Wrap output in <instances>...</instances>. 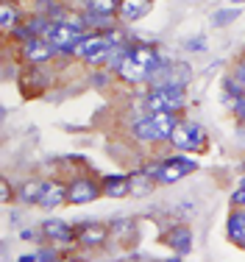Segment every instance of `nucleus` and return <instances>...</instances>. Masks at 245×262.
<instances>
[{"mask_svg": "<svg viewBox=\"0 0 245 262\" xmlns=\"http://www.w3.org/2000/svg\"><path fill=\"white\" fill-rule=\"evenodd\" d=\"M198 170V162L184 157V154H175V157H167L162 162H156V165H148L145 173L150 179H153L156 184H179L184 176H190V173Z\"/></svg>", "mask_w": 245, "mask_h": 262, "instance_id": "f257e3e1", "label": "nucleus"}, {"mask_svg": "<svg viewBox=\"0 0 245 262\" xmlns=\"http://www.w3.org/2000/svg\"><path fill=\"white\" fill-rule=\"evenodd\" d=\"M187 106V86L181 84H165V86H150L145 95V112L159 115V112H175L179 115Z\"/></svg>", "mask_w": 245, "mask_h": 262, "instance_id": "f03ea898", "label": "nucleus"}, {"mask_svg": "<svg viewBox=\"0 0 245 262\" xmlns=\"http://www.w3.org/2000/svg\"><path fill=\"white\" fill-rule=\"evenodd\" d=\"M170 145H175V151H184V154L201 151L206 145V128L195 120H184L181 117L179 126L173 131V137H170Z\"/></svg>", "mask_w": 245, "mask_h": 262, "instance_id": "7ed1b4c3", "label": "nucleus"}, {"mask_svg": "<svg viewBox=\"0 0 245 262\" xmlns=\"http://www.w3.org/2000/svg\"><path fill=\"white\" fill-rule=\"evenodd\" d=\"M112 240V229L103 221H81L75 226V246L81 248H100Z\"/></svg>", "mask_w": 245, "mask_h": 262, "instance_id": "20e7f679", "label": "nucleus"}, {"mask_svg": "<svg viewBox=\"0 0 245 262\" xmlns=\"http://www.w3.org/2000/svg\"><path fill=\"white\" fill-rule=\"evenodd\" d=\"M98 198H103V187H100V182H95L92 176L70 179V184H67V204L81 207V204H92V201H98Z\"/></svg>", "mask_w": 245, "mask_h": 262, "instance_id": "39448f33", "label": "nucleus"}, {"mask_svg": "<svg viewBox=\"0 0 245 262\" xmlns=\"http://www.w3.org/2000/svg\"><path fill=\"white\" fill-rule=\"evenodd\" d=\"M48 39L56 45V51L59 53H67V56H73L75 53V48H78V42L84 39V31H78V28H73L70 23H53L48 31Z\"/></svg>", "mask_w": 245, "mask_h": 262, "instance_id": "423d86ee", "label": "nucleus"}, {"mask_svg": "<svg viewBox=\"0 0 245 262\" xmlns=\"http://www.w3.org/2000/svg\"><path fill=\"white\" fill-rule=\"evenodd\" d=\"M23 59L28 61L31 67H45L53 56H59V51H56V45L48 39V36H36V39L25 42V45L20 48Z\"/></svg>", "mask_w": 245, "mask_h": 262, "instance_id": "0eeeda50", "label": "nucleus"}, {"mask_svg": "<svg viewBox=\"0 0 245 262\" xmlns=\"http://www.w3.org/2000/svg\"><path fill=\"white\" fill-rule=\"evenodd\" d=\"M39 234L45 237L50 246H73L75 243V226H70L67 221H59V217H48V221H42Z\"/></svg>", "mask_w": 245, "mask_h": 262, "instance_id": "6e6552de", "label": "nucleus"}, {"mask_svg": "<svg viewBox=\"0 0 245 262\" xmlns=\"http://www.w3.org/2000/svg\"><path fill=\"white\" fill-rule=\"evenodd\" d=\"M192 243H195V234H192V229L187 226V223L170 226L165 232V246L170 248L173 254H179V257H187V254L192 251Z\"/></svg>", "mask_w": 245, "mask_h": 262, "instance_id": "1a4fd4ad", "label": "nucleus"}, {"mask_svg": "<svg viewBox=\"0 0 245 262\" xmlns=\"http://www.w3.org/2000/svg\"><path fill=\"white\" fill-rule=\"evenodd\" d=\"M131 140L140 142V145H153V142H162L153 115H142V117H137V120L131 123Z\"/></svg>", "mask_w": 245, "mask_h": 262, "instance_id": "9d476101", "label": "nucleus"}, {"mask_svg": "<svg viewBox=\"0 0 245 262\" xmlns=\"http://www.w3.org/2000/svg\"><path fill=\"white\" fill-rule=\"evenodd\" d=\"M64 201H67V184L56 182V179H45V190H42V198H39L36 207L53 212V209H59Z\"/></svg>", "mask_w": 245, "mask_h": 262, "instance_id": "9b49d317", "label": "nucleus"}, {"mask_svg": "<svg viewBox=\"0 0 245 262\" xmlns=\"http://www.w3.org/2000/svg\"><path fill=\"white\" fill-rule=\"evenodd\" d=\"M100 187H103V198H125L131 195V176L109 173V176L100 179Z\"/></svg>", "mask_w": 245, "mask_h": 262, "instance_id": "f8f14e48", "label": "nucleus"}, {"mask_svg": "<svg viewBox=\"0 0 245 262\" xmlns=\"http://www.w3.org/2000/svg\"><path fill=\"white\" fill-rule=\"evenodd\" d=\"M117 78L125 81V84H131V86H137V84H148V78H150V70L148 67H142L140 61L134 59V56H128V59L120 64V70H117Z\"/></svg>", "mask_w": 245, "mask_h": 262, "instance_id": "ddd939ff", "label": "nucleus"}, {"mask_svg": "<svg viewBox=\"0 0 245 262\" xmlns=\"http://www.w3.org/2000/svg\"><path fill=\"white\" fill-rule=\"evenodd\" d=\"M150 6H153V0H120V6H117V20L120 23L142 20L150 11Z\"/></svg>", "mask_w": 245, "mask_h": 262, "instance_id": "4468645a", "label": "nucleus"}, {"mask_svg": "<svg viewBox=\"0 0 245 262\" xmlns=\"http://www.w3.org/2000/svg\"><path fill=\"white\" fill-rule=\"evenodd\" d=\"M81 14L90 34H106L117 28V14H106V11H81Z\"/></svg>", "mask_w": 245, "mask_h": 262, "instance_id": "2eb2a0df", "label": "nucleus"}, {"mask_svg": "<svg viewBox=\"0 0 245 262\" xmlns=\"http://www.w3.org/2000/svg\"><path fill=\"white\" fill-rule=\"evenodd\" d=\"M226 237H229V243H234L240 248L245 246V209L231 207L229 221H226Z\"/></svg>", "mask_w": 245, "mask_h": 262, "instance_id": "dca6fc26", "label": "nucleus"}, {"mask_svg": "<svg viewBox=\"0 0 245 262\" xmlns=\"http://www.w3.org/2000/svg\"><path fill=\"white\" fill-rule=\"evenodd\" d=\"M42 190H45V179H25L23 184H17V201L20 204H39Z\"/></svg>", "mask_w": 245, "mask_h": 262, "instance_id": "f3484780", "label": "nucleus"}, {"mask_svg": "<svg viewBox=\"0 0 245 262\" xmlns=\"http://www.w3.org/2000/svg\"><path fill=\"white\" fill-rule=\"evenodd\" d=\"M23 20H25L23 9L17 3H11V0H3V3H0V28H3L6 34H11Z\"/></svg>", "mask_w": 245, "mask_h": 262, "instance_id": "a211bd4d", "label": "nucleus"}, {"mask_svg": "<svg viewBox=\"0 0 245 262\" xmlns=\"http://www.w3.org/2000/svg\"><path fill=\"white\" fill-rule=\"evenodd\" d=\"M153 120H156V128H159V140L170 142V137H173V131L179 126L181 117L175 112H159V115H153Z\"/></svg>", "mask_w": 245, "mask_h": 262, "instance_id": "6ab92c4d", "label": "nucleus"}, {"mask_svg": "<svg viewBox=\"0 0 245 262\" xmlns=\"http://www.w3.org/2000/svg\"><path fill=\"white\" fill-rule=\"evenodd\" d=\"M131 48H134V45H131L128 39H125V42H117V45L109 51V56H106V70H109V73H117V70H120V64L131 56Z\"/></svg>", "mask_w": 245, "mask_h": 262, "instance_id": "aec40b11", "label": "nucleus"}, {"mask_svg": "<svg viewBox=\"0 0 245 262\" xmlns=\"http://www.w3.org/2000/svg\"><path fill=\"white\" fill-rule=\"evenodd\" d=\"M128 176H131V195H145V192H150L153 184H156L145 170L142 173H128Z\"/></svg>", "mask_w": 245, "mask_h": 262, "instance_id": "412c9836", "label": "nucleus"}, {"mask_svg": "<svg viewBox=\"0 0 245 262\" xmlns=\"http://www.w3.org/2000/svg\"><path fill=\"white\" fill-rule=\"evenodd\" d=\"M234 20H240V9H237V6H231V9H217L215 14H212V26L215 28H226Z\"/></svg>", "mask_w": 245, "mask_h": 262, "instance_id": "4be33fe9", "label": "nucleus"}, {"mask_svg": "<svg viewBox=\"0 0 245 262\" xmlns=\"http://www.w3.org/2000/svg\"><path fill=\"white\" fill-rule=\"evenodd\" d=\"M109 229H112V237H115V240H120V243H128L131 237H134V223L131 221H112L109 223Z\"/></svg>", "mask_w": 245, "mask_h": 262, "instance_id": "5701e85b", "label": "nucleus"}, {"mask_svg": "<svg viewBox=\"0 0 245 262\" xmlns=\"http://www.w3.org/2000/svg\"><path fill=\"white\" fill-rule=\"evenodd\" d=\"M120 0H84V11H106V14H117Z\"/></svg>", "mask_w": 245, "mask_h": 262, "instance_id": "b1692460", "label": "nucleus"}, {"mask_svg": "<svg viewBox=\"0 0 245 262\" xmlns=\"http://www.w3.org/2000/svg\"><path fill=\"white\" fill-rule=\"evenodd\" d=\"M59 246H48V248H42L39 254H36V262H59Z\"/></svg>", "mask_w": 245, "mask_h": 262, "instance_id": "393cba45", "label": "nucleus"}, {"mask_svg": "<svg viewBox=\"0 0 245 262\" xmlns=\"http://www.w3.org/2000/svg\"><path fill=\"white\" fill-rule=\"evenodd\" d=\"M231 207H234V209H245V179L240 182V187L231 192Z\"/></svg>", "mask_w": 245, "mask_h": 262, "instance_id": "a878e982", "label": "nucleus"}, {"mask_svg": "<svg viewBox=\"0 0 245 262\" xmlns=\"http://www.w3.org/2000/svg\"><path fill=\"white\" fill-rule=\"evenodd\" d=\"M187 51H198V53H204L206 51V39L204 36H192V39H187Z\"/></svg>", "mask_w": 245, "mask_h": 262, "instance_id": "bb28decb", "label": "nucleus"}, {"mask_svg": "<svg viewBox=\"0 0 245 262\" xmlns=\"http://www.w3.org/2000/svg\"><path fill=\"white\" fill-rule=\"evenodd\" d=\"M231 112H234V117H237L240 123H245V95H240V98H237V101H234V106H231Z\"/></svg>", "mask_w": 245, "mask_h": 262, "instance_id": "cd10ccee", "label": "nucleus"}, {"mask_svg": "<svg viewBox=\"0 0 245 262\" xmlns=\"http://www.w3.org/2000/svg\"><path fill=\"white\" fill-rule=\"evenodd\" d=\"M231 76H234V78H237V81H240V84L245 86V59H240V61L234 64V70H231Z\"/></svg>", "mask_w": 245, "mask_h": 262, "instance_id": "c85d7f7f", "label": "nucleus"}, {"mask_svg": "<svg viewBox=\"0 0 245 262\" xmlns=\"http://www.w3.org/2000/svg\"><path fill=\"white\" fill-rule=\"evenodd\" d=\"M0 190H3V204H9L11 198H17V192H11V184H9V179H3V182H0Z\"/></svg>", "mask_w": 245, "mask_h": 262, "instance_id": "c756f323", "label": "nucleus"}, {"mask_svg": "<svg viewBox=\"0 0 245 262\" xmlns=\"http://www.w3.org/2000/svg\"><path fill=\"white\" fill-rule=\"evenodd\" d=\"M92 84H98V86L109 84V70H106V73H95V76H92Z\"/></svg>", "mask_w": 245, "mask_h": 262, "instance_id": "7c9ffc66", "label": "nucleus"}, {"mask_svg": "<svg viewBox=\"0 0 245 262\" xmlns=\"http://www.w3.org/2000/svg\"><path fill=\"white\" fill-rule=\"evenodd\" d=\"M59 262H90L86 257H64V259H59Z\"/></svg>", "mask_w": 245, "mask_h": 262, "instance_id": "2f4dec72", "label": "nucleus"}, {"mask_svg": "<svg viewBox=\"0 0 245 262\" xmlns=\"http://www.w3.org/2000/svg\"><path fill=\"white\" fill-rule=\"evenodd\" d=\"M17 262H36V254H25V257H20Z\"/></svg>", "mask_w": 245, "mask_h": 262, "instance_id": "473e14b6", "label": "nucleus"}, {"mask_svg": "<svg viewBox=\"0 0 245 262\" xmlns=\"http://www.w3.org/2000/svg\"><path fill=\"white\" fill-rule=\"evenodd\" d=\"M20 237H23V240H34L36 234H34V232H28V229H25V232H20Z\"/></svg>", "mask_w": 245, "mask_h": 262, "instance_id": "72a5a7b5", "label": "nucleus"}, {"mask_svg": "<svg viewBox=\"0 0 245 262\" xmlns=\"http://www.w3.org/2000/svg\"><path fill=\"white\" fill-rule=\"evenodd\" d=\"M162 262H184V257H179V254H173V257H167V259H162Z\"/></svg>", "mask_w": 245, "mask_h": 262, "instance_id": "f704fd0d", "label": "nucleus"}, {"mask_svg": "<svg viewBox=\"0 0 245 262\" xmlns=\"http://www.w3.org/2000/svg\"><path fill=\"white\" fill-rule=\"evenodd\" d=\"M240 3H245V0H231V6H240Z\"/></svg>", "mask_w": 245, "mask_h": 262, "instance_id": "c9c22d12", "label": "nucleus"}, {"mask_svg": "<svg viewBox=\"0 0 245 262\" xmlns=\"http://www.w3.org/2000/svg\"><path fill=\"white\" fill-rule=\"evenodd\" d=\"M242 170H245V162H242Z\"/></svg>", "mask_w": 245, "mask_h": 262, "instance_id": "e433bc0d", "label": "nucleus"}, {"mask_svg": "<svg viewBox=\"0 0 245 262\" xmlns=\"http://www.w3.org/2000/svg\"><path fill=\"white\" fill-rule=\"evenodd\" d=\"M242 251H245V246H242Z\"/></svg>", "mask_w": 245, "mask_h": 262, "instance_id": "4c0bfd02", "label": "nucleus"}]
</instances>
